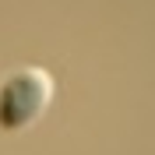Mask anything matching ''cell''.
I'll list each match as a JSON object with an SVG mask.
<instances>
[{
    "label": "cell",
    "mask_w": 155,
    "mask_h": 155,
    "mask_svg": "<svg viewBox=\"0 0 155 155\" xmlns=\"http://www.w3.org/2000/svg\"><path fill=\"white\" fill-rule=\"evenodd\" d=\"M53 99V78L39 67H18L0 81V130H28Z\"/></svg>",
    "instance_id": "obj_1"
}]
</instances>
